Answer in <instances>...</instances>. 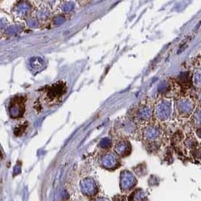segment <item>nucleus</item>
I'll return each instance as SVG.
<instances>
[{
  "label": "nucleus",
  "mask_w": 201,
  "mask_h": 201,
  "mask_svg": "<svg viewBox=\"0 0 201 201\" xmlns=\"http://www.w3.org/2000/svg\"><path fill=\"white\" fill-rule=\"evenodd\" d=\"M68 92V84L64 80H58L47 86L41 91L38 98L41 109L52 108L61 103Z\"/></svg>",
  "instance_id": "1"
}]
</instances>
